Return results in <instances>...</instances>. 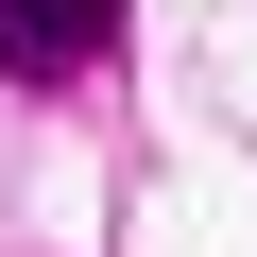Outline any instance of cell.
I'll return each mask as SVG.
<instances>
[{
  "instance_id": "1",
  "label": "cell",
  "mask_w": 257,
  "mask_h": 257,
  "mask_svg": "<svg viewBox=\"0 0 257 257\" xmlns=\"http://www.w3.org/2000/svg\"><path fill=\"white\" fill-rule=\"evenodd\" d=\"M103 35H120V0H0V69H18V86L103 69Z\"/></svg>"
}]
</instances>
